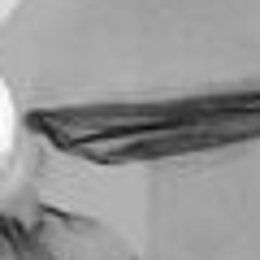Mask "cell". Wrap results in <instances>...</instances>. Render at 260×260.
<instances>
[{
    "mask_svg": "<svg viewBox=\"0 0 260 260\" xmlns=\"http://www.w3.org/2000/svg\"><path fill=\"white\" fill-rule=\"evenodd\" d=\"M0 95L65 148L260 121V0H0Z\"/></svg>",
    "mask_w": 260,
    "mask_h": 260,
    "instance_id": "6da1fadb",
    "label": "cell"
},
{
    "mask_svg": "<svg viewBox=\"0 0 260 260\" xmlns=\"http://www.w3.org/2000/svg\"><path fill=\"white\" fill-rule=\"evenodd\" d=\"M9 139L70 208L83 260H260V121L109 148Z\"/></svg>",
    "mask_w": 260,
    "mask_h": 260,
    "instance_id": "7a4b0ae2",
    "label": "cell"
},
{
    "mask_svg": "<svg viewBox=\"0 0 260 260\" xmlns=\"http://www.w3.org/2000/svg\"><path fill=\"white\" fill-rule=\"evenodd\" d=\"M0 260H83L65 204L13 139L0 148Z\"/></svg>",
    "mask_w": 260,
    "mask_h": 260,
    "instance_id": "3957f363",
    "label": "cell"
}]
</instances>
